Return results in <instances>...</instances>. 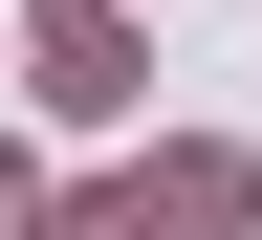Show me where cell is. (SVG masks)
Listing matches in <instances>:
<instances>
[{"label":"cell","mask_w":262,"mask_h":240,"mask_svg":"<svg viewBox=\"0 0 262 240\" xmlns=\"http://www.w3.org/2000/svg\"><path fill=\"white\" fill-rule=\"evenodd\" d=\"M22 44H44L66 110H131V22H110V0H22Z\"/></svg>","instance_id":"cell-1"},{"label":"cell","mask_w":262,"mask_h":240,"mask_svg":"<svg viewBox=\"0 0 262 240\" xmlns=\"http://www.w3.org/2000/svg\"><path fill=\"white\" fill-rule=\"evenodd\" d=\"M131 240H241V153H153L131 175Z\"/></svg>","instance_id":"cell-2"},{"label":"cell","mask_w":262,"mask_h":240,"mask_svg":"<svg viewBox=\"0 0 262 240\" xmlns=\"http://www.w3.org/2000/svg\"><path fill=\"white\" fill-rule=\"evenodd\" d=\"M0 240H44V175H22V153H0Z\"/></svg>","instance_id":"cell-3"},{"label":"cell","mask_w":262,"mask_h":240,"mask_svg":"<svg viewBox=\"0 0 262 240\" xmlns=\"http://www.w3.org/2000/svg\"><path fill=\"white\" fill-rule=\"evenodd\" d=\"M44 240H131V197H88V219H44Z\"/></svg>","instance_id":"cell-4"}]
</instances>
